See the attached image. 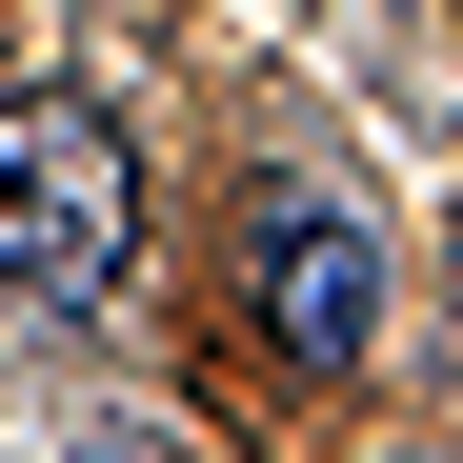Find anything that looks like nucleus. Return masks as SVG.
Segmentation results:
<instances>
[{"label": "nucleus", "mask_w": 463, "mask_h": 463, "mask_svg": "<svg viewBox=\"0 0 463 463\" xmlns=\"http://www.w3.org/2000/svg\"><path fill=\"white\" fill-rule=\"evenodd\" d=\"M141 262V162L101 101H0V302H41V323H81L121 302Z\"/></svg>", "instance_id": "nucleus-1"}, {"label": "nucleus", "mask_w": 463, "mask_h": 463, "mask_svg": "<svg viewBox=\"0 0 463 463\" xmlns=\"http://www.w3.org/2000/svg\"><path fill=\"white\" fill-rule=\"evenodd\" d=\"M242 302H262L282 363H363V323H383V242H363L343 202H262V222H242Z\"/></svg>", "instance_id": "nucleus-2"}]
</instances>
